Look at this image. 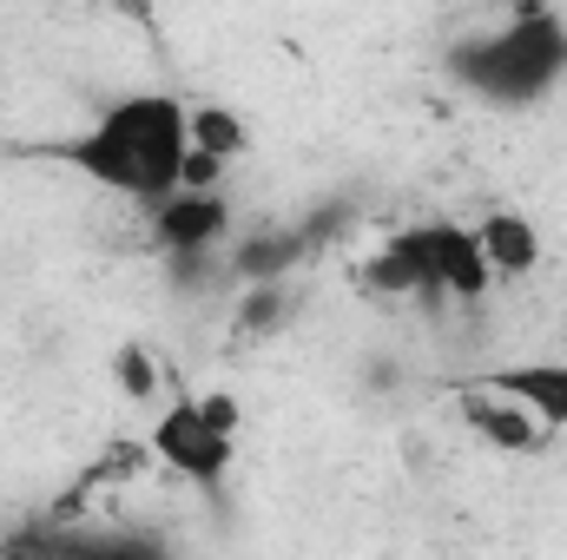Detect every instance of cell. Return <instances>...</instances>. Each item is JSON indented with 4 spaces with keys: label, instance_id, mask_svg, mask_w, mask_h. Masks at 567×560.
Here are the masks:
<instances>
[{
    "label": "cell",
    "instance_id": "4",
    "mask_svg": "<svg viewBox=\"0 0 567 560\" xmlns=\"http://www.w3.org/2000/svg\"><path fill=\"white\" fill-rule=\"evenodd\" d=\"M152 251L165 258H192V251H225L231 245V198L225 185H172L165 198H152L140 211Z\"/></svg>",
    "mask_w": 567,
    "mask_h": 560
},
{
    "label": "cell",
    "instance_id": "5",
    "mask_svg": "<svg viewBox=\"0 0 567 560\" xmlns=\"http://www.w3.org/2000/svg\"><path fill=\"white\" fill-rule=\"evenodd\" d=\"M423 258H429V303H482L495 290V271L482 258V238L475 225H455V218H429L423 225Z\"/></svg>",
    "mask_w": 567,
    "mask_h": 560
},
{
    "label": "cell",
    "instance_id": "2",
    "mask_svg": "<svg viewBox=\"0 0 567 560\" xmlns=\"http://www.w3.org/2000/svg\"><path fill=\"white\" fill-rule=\"evenodd\" d=\"M449 73L488 106H535L567 80V20L548 7H522L502 27L455 40Z\"/></svg>",
    "mask_w": 567,
    "mask_h": 560
},
{
    "label": "cell",
    "instance_id": "6",
    "mask_svg": "<svg viewBox=\"0 0 567 560\" xmlns=\"http://www.w3.org/2000/svg\"><path fill=\"white\" fill-rule=\"evenodd\" d=\"M455 403H462L468 435H475L482 448H495V455H528V448H542V442L555 435L535 409H522L515 396H502V390H488V383H475V376L455 390Z\"/></svg>",
    "mask_w": 567,
    "mask_h": 560
},
{
    "label": "cell",
    "instance_id": "13",
    "mask_svg": "<svg viewBox=\"0 0 567 560\" xmlns=\"http://www.w3.org/2000/svg\"><path fill=\"white\" fill-rule=\"evenodd\" d=\"M113 13H133V20H145V0H106Z\"/></svg>",
    "mask_w": 567,
    "mask_h": 560
},
{
    "label": "cell",
    "instance_id": "1",
    "mask_svg": "<svg viewBox=\"0 0 567 560\" xmlns=\"http://www.w3.org/2000/svg\"><path fill=\"white\" fill-rule=\"evenodd\" d=\"M47 158L86 185H100L106 198L152 205L185 178L192 158V106L178 93H126L113 106L93 113V126H80L73 139L47 145Z\"/></svg>",
    "mask_w": 567,
    "mask_h": 560
},
{
    "label": "cell",
    "instance_id": "8",
    "mask_svg": "<svg viewBox=\"0 0 567 560\" xmlns=\"http://www.w3.org/2000/svg\"><path fill=\"white\" fill-rule=\"evenodd\" d=\"M475 383H488V390L515 396L522 409H535V416L548 422L555 435L567 428V356H528V363H495V370H482Z\"/></svg>",
    "mask_w": 567,
    "mask_h": 560
},
{
    "label": "cell",
    "instance_id": "7",
    "mask_svg": "<svg viewBox=\"0 0 567 560\" xmlns=\"http://www.w3.org/2000/svg\"><path fill=\"white\" fill-rule=\"evenodd\" d=\"M363 297H390V303H429V258H423V225L390 231L383 245H370L363 258Z\"/></svg>",
    "mask_w": 567,
    "mask_h": 560
},
{
    "label": "cell",
    "instance_id": "12",
    "mask_svg": "<svg viewBox=\"0 0 567 560\" xmlns=\"http://www.w3.org/2000/svg\"><path fill=\"white\" fill-rule=\"evenodd\" d=\"M113 376H120V390H126L133 403H145V396L158 390V370H152V356H145V350H120V363H113Z\"/></svg>",
    "mask_w": 567,
    "mask_h": 560
},
{
    "label": "cell",
    "instance_id": "3",
    "mask_svg": "<svg viewBox=\"0 0 567 560\" xmlns=\"http://www.w3.org/2000/svg\"><path fill=\"white\" fill-rule=\"evenodd\" d=\"M145 442H152V462L165 475H178L198 495H218L231 475V455H238V396H225V390L185 396L152 422Z\"/></svg>",
    "mask_w": 567,
    "mask_h": 560
},
{
    "label": "cell",
    "instance_id": "9",
    "mask_svg": "<svg viewBox=\"0 0 567 560\" xmlns=\"http://www.w3.org/2000/svg\"><path fill=\"white\" fill-rule=\"evenodd\" d=\"M475 238H482V258H488V271L495 283L502 278H528L535 265H542V231H535V218H522V211H508V205H495L488 218H475Z\"/></svg>",
    "mask_w": 567,
    "mask_h": 560
},
{
    "label": "cell",
    "instance_id": "10",
    "mask_svg": "<svg viewBox=\"0 0 567 560\" xmlns=\"http://www.w3.org/2000/svg\"><path fill=\"white\" fill-rule=\"evenodd\" d=\"M192 145L212 152V158H225V165H238L251 152V126L231 106H192Z\"/></svg>",
    "mask_w": 567,
    "mask_h": 560
},
{
    "label": "cell",
    "instance_id": "11",
    "mask_svg": "<svg viewBox=\"0 0 567 560\" xmlns=\"http://www.w3.org/2000/svg\"><path fill=\"white\" fill-rule=\"evenodd\" d=\"M284 317H290V283L284 278H265V283L238 290V330L245 336H271V330H284Z\"/></svg>",
    "mask_w": 567,
    "mask_h": 560
}]
</instances>
